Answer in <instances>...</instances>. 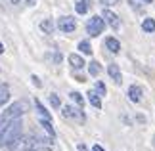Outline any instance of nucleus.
Masks as SVG:
<instances>
[{"instance_id": "a878e982", "label": "nucleus", "mask_w": 155, "mask_h": 151, "mask_svg": "<svg viewBox=\"0 0 155 151\" xmlns=\"http://www.w3.org/2000/svg\"><path fill=\"white\" fill-rule=\"evenodd\" d=\"M92 151H105V149H104L102 146H94V147H92Z\"/></svg>"}, {"instance_id": "473e14b6", "label": "nucleus", "mask_w": 155, "mask_h": 151, "mask_svg": "<svg viewBox=\"0 0 155 151\" xmlns=\"http://www.w3.org/2000/svg\"><path fill=\"white\" fill-rule=\"evenodd\" d=\"M19 151H21V149H19Z\"/></svg>"}, {"instance_id": "4be33fe9", "label": "nucleus", "mask_w": 155, "mask_h": 151, "mask_svg": "<svg viewBox=\"0 0 155 151\" xmlns=\"http://www.w3.org/2000/svg\"><path fill=\"white\" fill-rule=\"evenodd\" d=\"M48 100H50V103H52V107H56V109H58L59 105H61V101H59V98H58V94H50V96H48Z\"/></svg>"}, {"instance_id": "f3484780", "label": "nucleus", "mask_w": 155, "mask_h": 151, "mask_svg": "<svg viewBox=\"0 0 155 151\" xmlns=\"http://www.w3.org/2000/svg\"><path fill=\"white\" fill-rule=\"evenodd\" d=\"M79 50H81L82 54H86V56H90V54H92L90 42H88V40H81V42H79Z\"/></svg>"}, {"instance_id": "f8f14e48", "label": "nucleus", "mask_w": 155, "mask_h": 151, "mask_svg": "<svg viewBox=\"0 0 155 151\" xmlns=\"http://www.w3.org/2000/svg\"><path fill=\"white\" fill-rule=\"evenodd\" d=\"M88 101L92 103V107H96V109H100L102 107V100H100V94L94 90V92H88Z\"/></svg>"}, {"instance_id": "9b49d317", "label": "nucleus", "mask_w": 155, "mask_h": 151, "mask_svg": "<svg viewBox=\"0 0 155 151\" xmlns=\"http://www.w3.org/2000/svg\"><path fill=\"white\" fill-rule=\"evenodd\" d=\"M75 10H77V14L84 15L86 11L90 10V0H79V2L75 4Z\"/></svg>"}, {"instance_id": "7c9ffc66", "label": "nucleus", "mask_w": 155, "mask_h": 151, "mask_svg": "<svg viewBox=\"0 0 155 151\" xmlns=\"http://www.w3.org/2000/svg\"><path fill=\"white\" fill-rule=\"evenodd\" d=\"M144 2H146V4H151V2H153V0H144Z\"/></svg>"}, {"instance_id": "b1692460", "label": "nucleus", "mask_w": 155, "mask_h": 151, "mask_svg": "<svg viewBox=\"0 0 155 151\" xmlns=\"http://www.w3.org/2000/svg\"><path fill=\"white\" fill-rule=\"evenodd\" d=\"M117 2H119V0H100V4H104V6H113Z\"/></svg>"}, {"instance_id": "393cba45", "label": "nucleus", "mask_w": 155, "mask_h": 151, "mask_svg": "<svg viewBox=\"0 0 155 151\" xmlns=\"http://www.w3.org/2000/svg\"><path fill=\"white\" fill-rule=\"evenodd\" d=\"M54 61H56V63L61 61V54H56V56H54Z\"/></svg>"}, {"instance_id": "cd10ccee", "label": "nucleus", "mask_w": 155, "mask_h": 151, "mask_svg": "<svg viewBox=\"0 0 155 151\" xmlns=\"http://www.w3.org/2000/svg\"><path fill=\"white\" fill-rule=\"evenodd\" d=\"M27 4L29 6H35V4H37V0H27Z\"/></svg>"}, {"instance_id": "6e6552de", "label": "nucleus", "mask_w": 155, "mask_h": 151, "mask_svg": "<svg viewBox=\"0 0 155 151\" xmlns=\"http://www.w3.org/2000/svg\"><path fill=\"white\" fill-rule=\"evenodd\" d=\"M142 88L140 86H136V84H132V86L128 88V98H130V101H134V103H140L142 101Z\"/></svg>"}, {"instance_id": "5701e85b", "label": "nucleus", "mask_w": 155, "mask_h": 151, "mask_svg": "<svg viewBox=\"0 0 155 151\" xmlns=\"http://www.w3.org/2000/svg\"><path fill=\"white\" fill-rule=\"evenodd\" d=\"M31 80H33V84H35L37 88H40V86H42V82H40V78H38L37 75H33V77H31Z\"/></svg>"}, {"instance_id": "ddd939ff", "label": "nucleus", "mask_w": 155, "mask_h": 151, "mask_svg": "<svg viewBox=\"0 0 155 151\" xmlns=\"http://www.w3.org/2000/svg\"><path fill=\"white\" fill-rule=\"evenodd\" d=\"M40 126H42V128L46 130V132H48V136L50 138H54V136H56V130H54V126H52V123H50V119H40Z\"/></svg>"}, {"instance_id": "423d86ee", "label": "nucleus", "mask_w": 155, "mask_h": 151, "mask_svg": "<svg viewBox=\"0 0 155 151\" xmlns=\"http://www.w3.org/2000/svg\"><path fill=\"white\" fill-rule=\"evenodd\" d=\"M102 17L107 21V25H109L111 29H119V17H117V14H113L111 10H104V14H102Z\"/></svg>"}, {"instance_id": "4468645a", "label": "nucleus", "mask_w": 155, "mask_h": 151, "mask_svg": "<svg viewBox=\"0 0 155 151\" xmlns=\"http://www.w3.org/2000/svg\"><path fill=\"white\" fill-rule=\"evenodd\" d=\"M10 98V88L8 84H0V105H4Z\"/></svg>"}, {"instance_id": "f257e3e1", "label": "nucleus", "mask_w": 155, "mask_h": 151, "mask_svg": "<svg viewBox=\"0 0 155 151\" xmlns=\"http://www.w3.org/2000/svg\"><path fill=\"white\" fill-rule=\"evenodd\" d=\"M21 126H23L21 119H15V120H12L8 124V128L4 132V146L8 149H15L19 146V142H21Z\"/></svg>"}, {"instance_id": "7ed1b4c3", "label": "nucleus", "mask_w": 155, "mask_h": 151, "mask_svg": "<svg viewBox=\"0 0 155 151\" xmlns=\"http://www.w3.org/2000/svg\"><path fill=\"white\" fill-rule=\"evenodd\" d=\"M25 111H27V103H25V101H15V103H12L8 109L4 111V115L10 120H15V119H19Z\"/></svg>"}, {"instance_id": "aec40b11", "label": "nucleus", "mask_w": 155, "mask_h": 151, "mask_svg": "<svg viewBox=\"0 0 155 151\" xmlns=\"http://www.w3.org/2000/svg\"><path fill=\"white\" fill-rule=\"evenodd\" d=\"M35 105H37V111L40 113V117H44V119H52V115H50L48 111H46V109H44V105H42V103H40V101H38V100H37V101H35Z\"/></svg>"}, {"instance_id": "c756f323", "label": "nucleus", "mask_w": 155, "mask_h": 151, "mask_svg": "<svg viewBox=\"0 0 155 151\" xmlns=\"http://www.w3.org/2000/svg\"><path fill=\"white\" fill-rule=\"evenodd\" d=\"M10 2H12V4H19V0H10Z\"/></svg>"}, {"instance_id": "9d476101", "label": "nucleus", "mask_w": 155, "mask_h": 151, "mask_svg": "<svg viewBox=\"0 0 155 151\" xmlns=\"http://www.w3.org/2000/svg\"><path fill=\"white\" fill-rule=\"evenodd\" d=\"M69 63H71V67H73V69H82L86 65L84 59H82L79 54H71V56H69Z\"/></svg>"}, {"instance_id": "1a4fd4ad", "label": "nucleus", "mask_w": 155, "mask_h": 151, "mask_svg": "<svg viewBox=\"0 0 155 151\" xmlns=\"http://www.w3.org/2000/svg\"><path fill=\"white\" fill-rule=\"evenodd\" d=\"M105 48L111 54H119V52H121V42H119L117 38H113V37H107L105 38Z\"/></svg>"}, {"instance_id": "a211bd4d", "label": "nucleus", "mask_w": 155, "mask_h": 151, "mask_svg": "<svg viewBox=\"0 0 155 151\" xmlns=\"http://www.w3.org/2000/svg\"><path fill=\"white\" fill-rule=\"evenodd\" d=\"M100 71H102V67H100L98 61H90V65H88V73H90L92 77H98Z\"/></svg>"}, {"instance_id": "412c9836", "label": "nucleus", "mask_w": 155, "mask_h": 151, "mask_svg": "<svg viewBox=\"0 0 155 151\" xmlns=\"http://www.w3.org/2000/svg\"><path fill=\"white\" fill-rule=\"evenodd\" d=\"M94 88H96V92H98L100 96H105V92H107V88H105V84H104L102 80H96V86H94Z\"/></svg>"}, {"instance_id": "39448f33", "label": "nucleus", "mask_w": 155, "mask_h": 151, "mask_svg": "<svg viewBox=\"0 0 155 151\" xmlns=\"http://www.w3.org/2000/svg\"><path fill=\"white\" fill-rule=\"evenodd\" d=\"M82 107H75L73 105H65L63 107V117L65 119H77V120H84V113L81 111Z\"/></svg>"}, {"instance_id": "0eeeda50", "label": "nucleus", "mask_w": 155, "mask_h": 151, "mask_svg": "<svg viewBox=\"0 0 155 151\" xmlns=\"http://www.w3.org/2000/svg\"><path fill=\"white\" fill-rule=\"evenodd\" d=\"M107 73H109V77L113 78V82H115V84H121L123 82V75H121V69H119L117 63H111L109 67H107Z\"/></svg>"}, {"instance_id": "dca6fc26", "label": "nucleus", "mask_w": 155, "mask_h": 151, "mask_svg": "<svg viewBox=\"0 0 155 151\" xmlns=\"http://www.w3.org/2000/svg\"><path fill=\"white\" fill-rule=\"evenodd\" d=\"M142 29L146 33H153L155 31V19H144L142 21Z\"/></svg>"}, {"instance_id": "f03ea898", "label": "nucleus", "mask_w": 155, "mask_h": 151, "mask_svg": "<svg viewBox=\"0 0 155 151\" xmlns=\"http://www.w3.org/2000/svg\"><path fill=\"white\" fill-rule=\"evenodd\" d=\"M104 29H105V21H104L102 15H94L86 23V31H88L90 37H98V34H102Z\"/></svg>"}, {"instance_id": "bb28decb", "label": "nucleus", "mask_w": 155, "mask_h": 151, "mask_svg": "<svg viewBox=\"0 0 155 151\" xmlns=\"http://www.w3.org/2000/svg\"><path fill=\"white\" fill-rule=\"evenodd\" d=\"M79 151H88V149H86L84 143H79Z\"/></svg>"}, {"instance_id": "2f4dec72", "label": "nucleus", "mask_w": 155, "mask_h": 151, "mask_svg": "<svg viewBox=\"0 0 155 151\" xmlns=\"http://www.w3.org/2000/svg\"><path fill=\"white\" fill-rule=\"evenodd\" d=\"M153 140H155V138H153ZM153 146H155V142H153Z\"/></svg>"}, {"instance_id": "2eb2a0df", "label": "nucleus", "mask_w": 155, "mask_h": 151, "mask_svg": "<svg viewBox=\"0 0 155 151\" xmlns=\"http://www.w3.org/2000/svg\"><path fill=\"white\" fill-rule=\"evenodd\" d=\"M69 98L77 103V107H84V98H82V94H79V92H71Z\"/></svg>"}, {"instance_id": "6ab92c4d", "label": "nucleus", "mask_w": 155, "mask_h": 151, "mask_svg": "<svg viewBox=\"0 0 155 151\" xmlns=\"http://www.w3.org/2000/svg\"><path fill=\"white\" fill-rule=\"evenodd\" d=\"M40 29H42L46 34H52V31H54V23H52L50 19H44L42 23H40Z\"/></svg>"}, {"instance_id": "c85d7f7f", "label": "nucleus", "mask_w": 155, "mask_h": 151, "mask_svg": "<svg viewBox=\"0 0 155 151\" xmlns=\"http://www.w3.org/2000/svg\"><path fill=\"white\" fill-rule=\"evenodd\" d=\"M4 52V46H2V42H0V54H2Z\"/></svg>"}, {"instance_id": "20e7f679", "label": "nucleus", "mask_w": 155, "mask_h": 151, "mask_svg": "<svg viewBox=\"0 0 155 151\" xmlns=\"http://www.w3.org/2000/svg\"><path fill=\"white\" fill-rule=\"evenodd\" d=\"M58 27H59V31H63V33H73L77 29V21L71 15H65V17H59Z\"/></svg>"}]
</instances>
